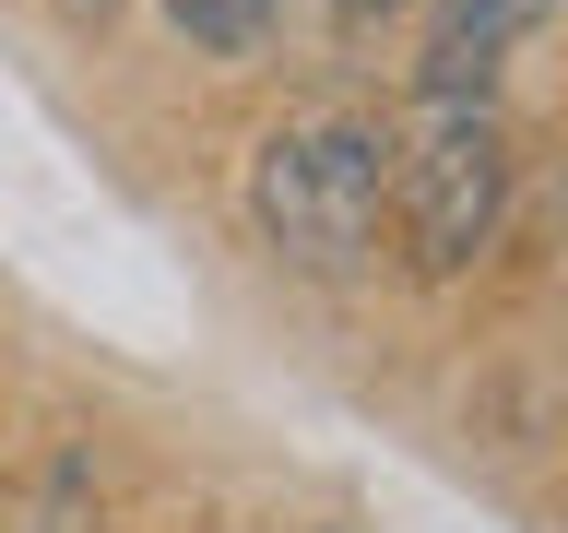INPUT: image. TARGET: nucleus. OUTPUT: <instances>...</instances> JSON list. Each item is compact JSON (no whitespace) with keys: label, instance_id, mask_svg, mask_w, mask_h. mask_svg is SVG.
Returning a JSON list of instances; mask_svg holds the SVG:
<instances>
[{"label":"nucleus","instance_id":"4","mask_svg":"<svg viewBox=\"0 0 568 533\" xmlns=\"http://www.w3.org/2000/svg\"><path fill=\"white\" fill-rule=\"evenodd\" d=\"M284 12H296V0H154V24H166L190 60H261L284 36Z\"/></svg>","mask_w":568,"mask_h":533},{"label":"nucleus","instance_id":"1","mask_svg":"<svg viewBox=\"0 0 568 533\" xmlns=\"http://www.w3.org/2000/svg\"><path fill=\"white\" fill-rule=\"evenodd\" d=\"M390 167L403 154L367 119H284V131H261L237 202H248L273 261H296V273H367L379 225H390Z\"/></svg>","mask_w":568,"mask_h":533},{"label":"nucleus","instance_id":"5","mask_svg":"<svg viewBox=\"0 0 568 533\" xmlns=\"http://www.w3.org/2000/svg\"><path fill=\"white\" fill-rule=\"evenodd\" d=\"M390 12H415V0H332V24H344V36H367V24H390Z\"/></svg>","mask_w":568,"mask_h":533},{"label":"nucleus","instance_id":"2","mask_svg":"<svg viewBox=\"0 0 568 533\" xmlns=\"http://www.w3.org/2000/svg\"><path fill=\"white\" fill-rule=\"evenodd\" d=\"M390 238L426 284L474 273L509 225V119L497 95H462V83H415L403 131H390Z\"/></svg>","mask_w":568,"mask_h":533},{"label":"nucleus","instance_id":"3","mask_svg":"<svg viewBox=\"0 0 568 533\" xmlns=\"http://www.w3.org/2000/svg\"><path fill=\"white\" fill-rule=\"evenodd\" d=\"M557 24V0H426V71L415 83H462V95H497V60L521 36Z\"/></svg>","mask_w":568,"mask_h":533}]
</instances>
